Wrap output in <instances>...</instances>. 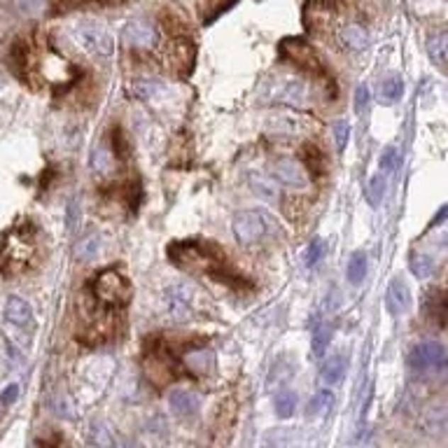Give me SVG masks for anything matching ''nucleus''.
<instances>
[{
  "label": "nucleus",
  "instance_id": "15",
  "mask_svg": "<svg viewBox=\"0 0 448 448\" xmlns=\"http://www.w3.org/2000/svg\"><path fill=\"white\" fill-rule=\"evenodd\" d=\"M5 315H7V320H10L12 325H19V327L28 325V323H30V318H33V313H30L28 301H26V299H21V297H10V299H7Z\"/></svg>",
  "mask_w": 448,
  "mask_h": 448
},
{
  "label": "nucleus",
  "instance_id": "25",
  "mask_svg": "<svg viewBox=\"0 0 448 448\" xmlns=\"http://www.w3.org/2000/svg\"><path fill=\"white\" fill-rule=\"evenodd\" d=\"M383 194H386V175L376 173L369 180V185H366V198H369V203L376 208V206H381Z\"/></svg>",
  "mask_w": 448,
  "mask_h": 448
},
{
  "label": "nucleus",
  "instance_id": "3",
  "mask_svg": "<svg viewBox=\"0 0 448 448\" xmlns=\"http://www.w3.org/2000/svg\"><path fill=\"white\" fill-rule=\"evenodd\" d=\"M73 40L82 47L86 54L99 56V59H106L115 50V43H112V35L108 33L106 26L96 21H82L73 28Z\"/></svg>",
  "mask_w": 448,
  "mask_h": 448
},
{
  "label": "nucleus",
  "instance_id": "13",
  "mask_svg": "<svg viewBox=\"0 0 448 448\" xmlns=\"http://www.w3.org/2000/svg\"><path fill=\"white\" fill-rule=\"evenodd\" d=\"M425 315L437 325H448V292L430 290L425 297Z\"/></svg>",
  "mask_w": 448,
  "mask_h": 448
},
{
  "label": "nucleus",
  "instance_id": "26",
  "mask_svg": "<svg viewBox=\"0 0 448 448\" xmlns=\"http://www.w3.org/2000/svg\"><path fill=\"white\" fill-rule=\"evenodd\" d=\"M250 185H252V191L257 196H262L264 201H276L278 198V191L276 187L271 185V182L267 178H262V175H250Z\"/></svg>",
  "mask_w": 448,
  "mask_h": 448
},
{
  "label": "nucleus",
  "instance_id": "24",
  "mask_svg": "<svg viewBox=\"0 0 448 448\" xmlns=\"http://www.w3.org/2000/svg\"><path fill=\"white\" fill-rule=\"evenodd\" d=\"M427 52L432 56V61L437 63H448V33L435 35L427 43Z\"/></svg>",
  "mask_w": 448,
  "mask_h": 448
},
{
  "label": "nucleus",
  "instance_id": "19",
  "mask_svg": "<svg viewBox=\"0 0 448 448\" xmlns=\"http://www.w3.org/2000/svg\"><path fill=\"white\" fill-rule=\"evenodd\" d=\"M332 334H334V327L330 320H320L315 332H313V353L315 357H323L327 346L332 343Z\"/></svg>",
  "mask_w": 448,
  "mask_h": 448
},
{
  "label": "nucleus",
  "instance_id": "33",
  "mask_svg": "<svg viewBox=\"0 0 448 448\" xmlns=\"http://www.w3.org/2000/svg\"><path fill=\"white\" fill-rule=\"evenodd\" d=\"M303 168H308V171H313L315 175L323 171V157H320V152H318V147H313V145H306L303 147Z\"/></svg>",
  "mask_w": 448,
  "mask_h": 448
},
{
  "label": "nucleus",
  "instance_id": "11",
  "mask_svg": "<svg viewBox=\"0 0 448 448\" xmlns=\"http://www.w3.org/2000/svg\"><path fill=\"white\" fill-rule=\"evenodd\" d=\"M411 306V290L409 285L404 283L402 278H395L388 285L386 292V308L392 318H399L402 313H406V308Z\"/></svg>",
  "mask_w": 448,
  "mask_h": 448
},
{
  "label": "nucleus",
  "instance_id": "10",
  "mask_svg": "<svg viewBox=\"0 0 448 448\" xmlns=\"http://www.w3.org/2000/svg\"><path fill=\"white\" fill-rule=\"evenodd\" d=\"M274 175L287 187L294 189H303L308 187V175L306 168H303L301 162H294V159H280L274 166Z\"/></svg>",
  "mask_w": 448,
  "mask_h": 448
},
{
  "label": "nucleus",
  "instance_id": "32",
  "mask_svg": "<svg viewBox=\"0 0 448 448\" xmlns=\"http://www.w3.org/2000/svg\"><path fill=\"white\" fill-rule=\"evenodd\" d=\"M332 133H334V142H336V150L343 152L348 145V138H350V124L346 119H339L334 126H332Z\"/></svg>",
  "mask_w": 448,
  "mask_h": 448
},
{
  "label": "nucleus",
  "instance_id": "14",
  "mask_svg": "<svg viewBox=\"0 0 448 448\" xmlns=\"http://www.w3.org/2000/svg\"><path fill=\"white\" fill-rule=\"evenodd\" d=\"M168 404L178 415H194L198 411V397L189 390H173Z\"/></svg>",
  "mask_w": 448,
  "mask_h": 448
},
{
  "label": "nucleus",
  "instance_id": "21",
  "mask_svg": "<svg viewBox=\"0 0 448 448\" xmlns=\"http://www.w3.org/2000/svg\"><path fill=\"white\" fill-rule=\"evenodd\" d=\"M334 404V395L330 390H320L318 395L310 399L308 406H306V415L308 418H320V415H325L327 411L332 409Z\"/></svg>",
  "mask_w": 448,
  "mask_h": 448
},
{
  "label": "nucleus",
  "instance_id": "7",
  "mask_svg": "<svg viewBox=\"0 0 448 448\" xmlns=\"http://www.w3.org/2000/svg\"><path fill=\"white\" fill-rule=\"evenodd\" d=\"M269 231V220L262 211H241L234 218V236L238 243L252 245L262 241Z\"/></svg>",
  "mask_w": 448,
  "mask_h": 448
},
{
  "label": "nucleus",
  "instance_id": "20",
  "mask_svg": "<svg viewBox=\"0 0 448 448\" xmlns=\"http://www.w3.org/2000/svg\"><path fill=\"white\" fill-rule=\"evenodd\" d=\"M346 357L343 355H334V357H330L325 362V366H323V381L325 383H341L343 381V376H346Z\"/></svg>",
  "mask_w": 448,
  "mask_h": 448
},
{
  "label": "nucleus",
  "instance_id": "1",
  "mask_svg": "<svg viewBox=\"0 0 448 448\" xmlns=\"http://www.w3.org/2000/svg\"><path fill=\"white\" fill-rule=\"evenodd\" d=\"M35 252V231L28 224H17L7 231L3 245H0V271L3 274H19L30 264Z\"/></svg>",
  "mask_w": 448,
  "mask_h": 448
},
{
  "label": "nucleus",
  "instance_id": "38",
  "mask_svg": "<svg viewBox=\"0 0 448 448\" xmlns=\"http://www.w3.org/2000/svg\"><path fill=\"white\" fill-rule=\"evenodd\" d=\"M17 397H19V386H7L3 395H0V402L10 406V404H12V402H14V399H17Z\"/></svg>",
  "mask_w": 448,
  "mask_h": 448
},
{
  "label": "nucleus",
  "instance_id": "18",
  "mask_svg": "<svg viewBox=\"0 0 448 448\" xmlns=\"http://www.w3.org/2000/svg\"><path fill=\"white\" fill-rule=\"evenodd\" d=\"M409 269H411V274H413L415 278L425 280V278H430L432 274H435L437 264H435V259H432L430 254H425V252H411V257H409Z\"/></svg>",
  "mask_w": 448,
  "mask_h": 448
},
{
  "label": "nucleus",
  "instance_id": "34",
  "mask_svg": "<svg viewBox=\"0 0 448 448\" xmlns=\"http://www.w3.org/2000/svg\"><path fill=\"white\" fill-rule=\"evenodd\" d=\"M323 252H325V243L320 241V238H313L308 245V250H306V257H303V264L310 269V267H315V264L323 259Z\"/></svg>",
  "mask_w": 448,
  "mask_h": 448
},
{
  "label": "nucleus",
  "instance_id": "35",
  "mask_svg": "<svg viewBox=\"0 0 448 448\" xmlns=\"http://www.w3.org/2000/svg\"><path fill=\"white\" fill-rule=\"evenodd\" d=\"M369 101H371L369 86H366V84H359V86H357V91H355V99H353L355 115H362V112L366 110V106H369Z\"/></svg>",
  "mask_w": 448,
  "mask_h": 448
},
{
  "label": "nucleus",
  "instance_id": "40",
  "mask_svg": "<svg viewBox=\"0 0 448 448\" xmlns=\"http://www.w3.org/2000/svg\"><path fill=\"white\" fill-rule=\"evenodd\" d=\"M208 3H213V0H208ZM231 3H234V0H220V5H218V10L222 12V10H224V7H227V5H231Z\"/></svg>",
  "mask_w": 448,
  "mask_h": 448
},
{
  "label": "nucleus",
  "instance_id": "28",
  "mask_svg": "<svg viewBox=\"0 0 448 448\" xmlns=\"http://www.w3.org/2000/svg\"><path fill=\"white\" fill-rule=\"evenodd\" d=\"M297 411V395L294 392H280L276 397V413L280 418H290Z\"/></svg>",
  "mask_w": 448,
  "mask_h": 448
},
{
  "label": "nucleus",
  "instance_id": "8",
  "mask_svg": "<svg viewBox=\"0 0 448 448\" xmlns=\"http://www.w3.org/2000/svg\"><path fill=\"white\" fill-rule=\"evenodd\" d=\"M194 54H196V50L189 40L175 38L166 47V66L171 68L175 75L185 77L191 73V68H194Z\"/></svg>",
  "mask_w": 448,
  "mask_h": 448
},
{
  "label": "nucleus",
  "instance_id": "37",
  "mask_svg": "<svg viewBox=\"0 0 448 448\" xmlns=\"http://www.w3.org/2000/svg\"><path fill=\"white\" fill-rule=\"evenodd\" d=\"M341 5V0H310L306 7H315V10H325V12H332L336 7Z\"/></svg>",
  "mask_w": 448,
  "mask_h": 448
},
{
  "label": "nucleus",
  "instance_id": "39",
  "mask_svg": "<svg viewBox=\"0 0 448 448\" xmlns=\"http://www.w3.org/2000/svg\"><path fill=\"white\" fill-rule=\"evenodd\" d=\"M444 220H448V203H446V206L442 208V211H439V213H437V218H435V220H432V222H430V227H439V224H442Z\"/></svg>",
  "mask_w": 448,
  "mask_h": 448
},
{
  "label": "nucleus",
  "instance_id": "9",
  "mask_svg": "<svg viewBox=\"0 0 448 448\" xmlns=\"http://www.w3.org/2000/svg\"><path fill=\"white\" fill-rule=\"evenodd\" d=\"M166 308L173 320H189L191 310H194V299H191V290L187 285H173L166 290Z\"/></svg>",
  "mask_w": 448,
  "mask_h": 448
},
{
  "label": "nucleus",
  "instance_id": "4",
  "mask_svg": "<svg viewBox=\"0 0 448 448\" xmlns=\"http://www.w3.org/2000/svg\"><path fill=\"white\" fill-rule=\"evenodd\" d=\"M409 366L418 374H444L448 371V353L442 343L437 341H422L411 348L409 353Z\"/></svg>",
  "mask_w": 448,
  "mask_h": 448
},
{
  "label": "nucleus",
  "instance_id": "30",
  "mask_svg": "<svg viewBox=\"0 0 448 448\" xmlns=\"http://www.w3.org/2000/svg\"><path fill=\"white\" fill-rule=\"evenodd\" d=\"M303 99H306V86L301 82H290L283 89V96H280V101L290 103V106H303Z\"/></svg>",
  "mask_w": 448,
  "mask_h": 448
},
{
  "label": "nucleus",
  "instance_id": "17",
  "mask_svg": "<svg viewBox=\"0 0 448 448\" xmlns=\"http://www.w3.org/2000/svg\"><path fill=\"white\" fill-rule=\"evenodd\" d=\"M339 38H341V43L353 52H362L369 47V33H366L362 26H357V23H350V26L343 28Z\"/></svg>",
  "mask_w": 448,
  "mask_h": 448
},
{
  "label": "nucleus",
  "instance_id": "22",
  "mask_svg": "<svg viewBox=\"0 0 448 448\" xmlns=\"http://www.w3.org/2000/svg\"><path fill=\"white\" fill-rule=\"evenodd\" d=\"M99 247H101V238H99V234L91 231V234H86L82 241L75 245V254L79 262H91L96 254H99Z\"/></svg>",
  "mask_w": 448,
  "mask_h": 448
},
{
  "label": "nucleus",
  "instance_id": "2",
  "mask_svg": "<svg viewBox=\"0 0 448 448\" xmlns=\"http://www.w3.org/2000/svg\"><path fill=\"white\" fill-rule=\"evenodd\" d=\"M91 290L96 294V299L101 303H106V306H124L126 301L131 299V285L129 280H126L119 271H101L99 276L94 278L91 283Z\"/></svg>",
  "mask_w": 448,
  "mask_h": 448
},
{
  "label": "nucleus",
  "instance_id": "23",
  "mask_svg": "<svg viewBox=\"0 0 448 448\" xmlns=\"http://www.w3.org/2000/svg\"><path fill=\"white\" fill-rule=\"evenodd\" d=\"M366 271H369V262H366L364 252H355L348 262V280L353 285H359L366 278Z\"/></svg>",
  "mask_w": 448,
  "mask_h": 448
},
{
  "label": "nucleus",
  "instance_id": "12",
  "mask_svg": "<svg viewBox=\"0 0 448 448\" xmlns=\"http://www.w3.org/2000/svg\"><path fill=\"white\" fill-rule=\"evenodd\" d=\"M124 40H126V45H131V47L147 50V47L157 43V33L147 21H131L129 26L124 28Z\"/></svg>",
  "mask_w": 448,
  "mask_h": 448
},
{
  "label": "nucleus",
  "instance_id": "31",
  "mask_svg": "<svg viewBox=\"0 0 448 448\" xmlns=\"http://www.w3.org/2000/svg\"><path fill=\"white\" fill-rule=\"evenodd\" d=\"M91 166L99 173H110L112 171V152L106 145H99L91 155Z\"/></svg>",
  "mask_w": 448,
  "mask_h": 448
},
{
  "label": "nucleus",
  "instance_id": "36",
  "mask_svg": "<svg viewBox=\"0 0 448 448\" xmlns=\"http://www.w3.org/2000/svg\"><path fill=\"white\" fill-rule=\"evenodd\" d=\"M68 231L73 234V231L79 227V201L77 198H70V203H68Z\"/></svg>",
  "mask_w": 448,
  "mask_h": 448
},
{
  "label": "nucleus",
  "instance_id": "27",
  "mask_svg": "<svg viewBox=\"0 0 448 448\" xmlns=\"http://www.w3.org/2000/svg\"><path fill=\"white\" fill-rule=\"evenodd\" d=\"M129 91L135 96V99H150L157 91H162V84L155 82V79H135V82L129 84Z\"/></svg>",
  "mask_w": 448,
  "mask_h": 448
},
{
  "label": "nucleus",
  "instance_id": "6",
  "mask_svg": "<svg viewBox=\"0 0 448 448\" xmlns=\"http://www.w3.org/2000/svg\"><path fill=\"white\" fill-rule=\"evenodd\" d=\"M280 54H283L285 61H292L294 66H299L301 70H308V73H318V75L325 73L318 52L306 43V40L285 38L283 43H280Z\"/></svg>",
  "mask_w": 448,
  "mask_h": 448
},
{
  "label": "nucleus",
  "instance_id": "5",
  "mask_svg": "<svg viewBox=\"0 0 448 448\" xmlns=\"http://www.w3.org/2000/svg\"><path fill=\"white\" fill-rule=\"evenodd\" d=\"M35 63V70L40 75H43L47 82H50L52 86H66L73 82V75H75V70L73 66H70V61L68 59H63L61 54H56L52 50H47L43 52L40 56H35L33 59Z\"/></svg>",
  "mask_w": 448,
  "mask_h": 448
},
{
  "label": "nucleus",
  "instance_id": "16",
  "mask_svg": "<svg viewBox=\"0 0 448 448\" xmlns=\"http://www.w3.org/2000/svg\"><path fill=\"white\" fill-rule=\"evenodd\" d=\"M404 94V82L399 75H388L383 82L379 84V101L383 106H392V103H397L402 99Z\"/></svg>",
  "mask_w": 448,
  "mask_h": 448
},
{
  "label": "nucleus",
  "instance_id": "29",
  "mask_svg": "<svg viewBox=\"0 0 448 448\" xmlns=\"http://www.w3.org/2000/svg\"><path fill=\"white\" fill-rule=\"evenodd\" d=\"M399 166H402V155H399V150L388 147L381 157V173L383 175H395Z\"/></svg>",
  "mask_w": 448,
  "mask_h": 448
}]
</instances>
